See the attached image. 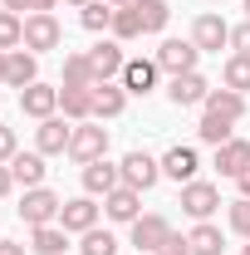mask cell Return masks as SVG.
<instances>
[{
	"label": "cell",
	"instance_id": "34",
	"mask_svg": "<svg viewBox=\"0 0 250 255\" xmlns=\"http://www.w3.org/2000/svg\"><path fill=\"white\" fill-rule=\"evenodd\" d=\"M231 231L250 241V196H241V201H231Z\"/></svg>",
	"mask_w": 250,
	"mask_h": 255
},
{
	"label": "cell",
	"instance_id": "46",
	"mask_svg": "<svg viewBox=\"0 0 250 255\" xmlns=\"http://www.w3.org/2000/svg\"><path fill=\"white\" fill-rule=\"evenodd\" d=\"M246 15H250V0H246Z\"/></svg>",
	"mask_w": 250,
	"mask_h": 255
},
{
	"label": "cell",
	"instance_id": "10",
	"mask_svg": "<svg viewBox=\"0 0 250 255\" xmlns=\"http://www.w3.org/2000/svg\"><path fill=\"white\" fill-rule=\"evenodd\" d=\"M69 137H74V128L64 123L59 113H54V118H44V123L34 128V147H39L44 157H54V152H69Z\"/></svg>",
	"mask_w": 250,
	"mask_h": 255
},
{
	"label": "cell",
	"instance_id": "43",
	"mask_svg": "<svg viewBox=\"0 0 250 255\" xmlns=\"http://www.w3.org/2000/svg\"><path fill=\"white\" fill-rule=\"evenodd\" d=\"M54 5H59V0H34V10H54Z\"/></svg>",
	"mask_w": 250,
	"mask_h": 255
},
{
	"label": "cell",
	"instance_id": "16",
	"mask_svg": "<svg viewBox=\"0 0 250 255\" xmlns=\"http://www.w3.org/2000/svg\"><path fill=\"white\" fill-rule=\"evenodd\" d=\"M89 64H94V74H98V84H103V79H113V74H123V44H118V39H103V44H94V49H89Z\"/></svg>",
	"mask_w": 250,
	"mask_h": 255
},
{
	"label": "cell",
	"instance_id": "8",
	"mask_svg": "<svg viewBox=\"0 0 250 255\" xmlns=\"http://www.w3.org/2000/svg\"><path fill=\"white\" fill-rule=\"evenodd\" d=\"M167 241H172V221H167V216H137V221H132V246H137V251L157 255Z\"/></svg>",
	"mask_w": 250,
	"mask_h": 255
},
{
	"label": "cell",
	"instance_id": "19",
	"mask_svg": "<svg viewBox=\"0 0 250 255\" xmlns=\"http://www.w3.org/2000/svg\"><path fill=\"white\" fill-rule=\"evenodd\" d=\"M216 167H221V177H241V172L250 167V142H246V137L221 142V147H216Z\"/></svg>",
	"mask_w": 250,
	"mask_h": 255
},
{
	"label": "cell",
	"instance_id": "35",
	"mask_svg": "<svg viewBox=\"0 0 250 255\" xmlns=\"http://www.w3.org/2000/svg\"><path fill=\"white\" fill-rule=\"evenodd\" d=\"M15 152H20V142H15V128H5V123H0V162H10Z\"/></svg>",
	"mask_w": 250,
	"mask_h": 255
},
{
	"label": "cell",
	"instance_id": "33",
	"mask_svg": "<svg viewBox=\"0 0 250 255\" xmlns=\"http://www.w3.org/2000/svg\"><path fill=\"white\" fill-rule=\"evenodd\" d=\"M84 255H118V236L113 231H84Z\"/></svg>",
	"mask_w": 250,
	"mask_h": 255
},
{
	"label": "cell",
	"instance_id": "7",
	"mask_svg": "<svg viewBox=\"0 0 250 255\" xmlns=\"http://www.w3.org/2000/svg\"><path fill=\"white\" fill-rule=\"evenodd\" d=\"M118 187H123V167H113L108 157L84 162V191L89 196H108V191H118Z\"/></svg>",
	"mask_w": 250,
	"mask_h": 255
},
{
	"label": "cell",
	"instance_id": "31",
	"mask_svg": "<svg viewBox=\"0 0 250 255\" xmlns=\"http://www.w3.org/2000/svg\"><path fill=\"white\" fill-rule=\"evenodd\" d=\"M226 89H236V94L250 89V54H231L226 59Z\"/></svg>",
	"mask_w": 250,
	"mask_h": 255
},
{
	"label": "cell",
	"instance_id": "27",
	"mask_svg": "<svg viewBox=\"0 0 250 255\" xmlns=\"http://www.w3.org/2000/svg\"><path fill=\"white\" fill-rule=\"evenodd\" d=\"M137 5V15H142V34H162L167 30V20H172V5L167 0H132Z\"/></svg>",
	"mask_w": 250,
	"mask_h": 255
},
{
	"label": "cell",
	"instance_id": "39",
	"mask_svg": "<svg viewBox=\"0 0 250 255\" xmlns=\"http://www.w3.org/2000/svg\"><path fill=\"white\" fill-rule=\"evenodd\" d=\"M0 5H5V10H15V15H20V10H34V0H0Z\"/></svg>",
	"mask_w": 250,
	"mask_h": 255
},
{
	"label": "cell",
	"instance_id": "17",
	"mask_svg": "<svg viewBox=\"0 0 250 255\" xmlns=\"http://www.w3.org/2000/svg\"><path fill=\"white\" fill-rule=\"evenodd\" d=\"M44 172H49V167H44V152H15V157H10V177H15L25 191L44 187Z\"/></svg>",
	"mask_w": 250,
	"mask_h": 255
},
{
	"label": "cell",
	"instance_id": "45",
	"mask_svg": "<svg viewBox=\"0 0 250 255\" xmlns=\"http://www.w3.org/2000/svg\"><path fill=\"white\" fill-rule=\"evenodd\" d=\"M108 5H113V10H118V5H132V0H108Z\"/></svg>",
	"mask_w": 250,
	"mask_h": 255
},
{
	"label": "cell",
	"instance_id": "36",
	"mask_svg": "<svg viewBox=\"0 0 250 255\" xmlns=\"http://www.w3.org/2000/svg\"><path fill=\"white\" fill-rule=\"evenodd\" d=\"M231 44H236V54H250V20L231 30Z\"/></svg>",
	"mask_w": 250,
	"mask_h": 255
},
{
	"label": "cell",
	"instance_id": "4",
	"mask_svg": "<svg viewBox=\"0 0 250 255\" xmlns=\"http://www.w3.org/2000/svg\"><path fill=\"white\" fill-rule=\"evenodd\" d=\"M196 59H201V49L191 39H162L157 44V69H167V74H191Z\"/></svg>",
	"mask_w": 250,
	"mask_h": 255
},
{
	"label": "cell",
	"instance_id": "20",
	"mask_svg": "<svg viewBox=\"0 0 250 255\" xmlns=\"http://www.w3.org/2000/svg\"><path fill=\"white\" fill-rule=\"evenodd\" d=\"M123 103H127V89L123 84H94V118H118L123 113Z\"/></svg>",
	"mask_w": 250,
	"mask_h": 255
},
{
	"label": "cell",
	"instance_id": "44",
	"mask_svg": "<svg viewBox=\"0 0 250 255\" xmlns=\"http://www.w3.org/2000/svg\"><path fill=\"white\" fill-rule=\"evenodd\" d=\"M69 5H79V10H84V5H94V0H69Z\"/></svg>",
	"mask_w": 250,
	"mask_h": 255
},
{
	"label": "cell",
	"instance_id": "29",
	"mask_svg": "<svg viewBox=\"0 0 250 255\" xmlns=\"http://www.w3.org/2000/svg\"><path fill=\"white\" fill-rule=\"evenodd\" d=\"M137 34H142L137 5H118V10H113V39H137Z\"/></svg>",
	"mask_w": 250,
	"mask_h": 255
},
{
	"label": "cell",
	"instance_id": "15",
	"mask_svg": "<svg viewBox=\"0 0 250 255\" xmlns=\"http://www.w3.org/2000/svg\"><path fill=\"white\" fill-rule=\"evenodd\" d=\"M123 89L137 98H147L157 89V59H127L123 64Z\"/></svg>",
	"mask_w": 250,
	"mask_h": 255
},
{
	"label": "cell",
	"instance_id": "18",
	"mask_svg": "<svg viewBox=\"0 0 250 255\" xmlns=\"http://www.w3.org/2000/svg\"><path fill=\"white\" fill-rule=\"evenodd\" d=\"M206 113L236 123V118H246V94H236V89H211V94H206Z\"/></svg>",
	"mask_w": 250,
	"mask_h": 255
},
{
	"label": "cell",
	"instance_id": "6",
	"mask_svg": "<svg viewBox=\"0 0 250 255\" xmlns=\"http://www.w3.org/2000/svg\"><path fill=\"white\" fill-rule=\"evenodd\" d=\"M118 167H123V187H132V191L157 187V177H162V162H157V157H147V152H127Z\"/></svg>",
	"mask_w": 250,
	"mask_h": 255
},
{
	"label": "cell",
	"instance_id": "40",
	"mask_svg": "<svg viewBox=\"0 0 250 255\" xmlns=\"http://www.w3.org/2000/svg\"><path fill=\"white\" fill-rule=\"evenodd\" d=\"M0 255H25V246L20 241H0Z\"/></svg>",
	"mask_w": 250,
	"mask_h": 255
},
{
	"label": "cell",
	"instance_id": "32",
	"mask_svg": "<svg viewBox=\"0 0 250 255\" xmlns=\"http://www.w3.org/2000/svg\"><path fill=\"white\" fill-rule=\"evenodd\" d=\"M196 137H201V142H211V147H221V142H231V123H226V118H211V113H206V118L196 123Z\"/></svg>",
	"mask_w": 250,
	"mask_h": 255
},
{
	"label": "cell",
	"instance_id": "14",
	"mask_svg": "<svg viewBox=\"0 0 250 255\" xmlns=\"http://www.w3.org/2000/svg\"><path fill=\"white\" fill-rule=\"evenodd\" d=\"M59 226L64 231H94L98 226V206H94V196H74V201H64V211H59Z\"/></svg>",
	"mask_w": 250,
	"mask_h": 255
},
{
	"label": "cell",
	"instance_id": "21",
	"mask_svg": "<svg viewBox=\"0 0 250 255\" xmlns=\"http://www.w3.org/2000/svg\"><path fill=\"white\" fill-rule=\"evenodd\" d=\"M59 108L69 123H89L94 118V89H59Z\"/></svg>",
	"mask_w": 250,
	"mask_h": 255
},
{
	"label": "cell",
	"instance_id": "5",
	"mask_svg": "<svg viewBox=\"0 0 250 255\" xmlns=\"http://www.w3.org/2000/svg\"><path fill=\"white\" fill-rule=\"evenodd\" d=\"M191 44H196L201 54H221V49L231 44V25H226L221 15H196V25H191Z\"/></svg>",
	"mask_w": 250,
	"mask_h": 255
},
{
	"label": "cell",
	"instance_id": "2",
	"mask_svg": "<svg viewBox=\"0 0 250 255\" xmlns=\"http://www.w3.org/2000/svg\"><path fill=\"white\" fill-rule=\"evenodd\" d=\"M59 39H64V30H59V20H54L49 10H34V15H25V49H30V54L59 49Z\"/></svg>",
	"mask_w": 250,
	"mask_h": 255
},
{
	"label": "cell",
	"instance_id": "22",
	"mask_svg": "<svg viewBox=\"0 0 250 255\" xmlns=\"http://www.w3.org/2000/svg\"><path fill=\"white\" fill-rule=\"evenodd\" d=\"M137 196L142 191H132V187H118V191H108L103 196V211H108V221H137Z\"/></svg>",
	"mask_w": 250,
	"mask_h": 255
},
{
	"label": "cell",
	"instance_id": "25",
	"mask_svg": "<svg viewBox=\"0 0 250 255\" xmlns=\"http://www.w3.org/2000/svg\"><path fill=\"white\" fill-rule=\"evenodd\" d=\"M98 74L94 64H89V54H64V89H94Z\"/></svg>",
	"mask_w": 250,
	"mask_h": 255
},
{
	"label": "cell",
	"instance_id": "12",
	"mask_svg": "<svg viewBox=\"0 0 250 255\" xmlns=\"http://www.w3.org/2000/svg\"><path fill=\"white\" fill-rule=\"evenodd\" d=\"M20 108L30 113V118H54L59 113V89H49V84H30V89H20Z\"/></svg>",
	"mask_w": 250,
	"mask_h": 255
},
{
	"label": "cell",
	"instance_id": "23",
	"mask_svg": "<svg viewBox=\"0 0 250 255\" xmlns=\"http://www.w3.org/2000/svg\"><path fill=\"white\" fill-rule=\"evenodd\" d=\"M5 84H10V89H30V84H39V64H34V54L10 49V74H5Z\"/></svg>",
	"mask_w": 250,
	"mask_h": 255
},
{
	"label": "cell",
	"instance_id": "28",
	"mask_svg": "<svg viewBox=\"0 0 250 255\" xmlns=\"http://www.w3.org/2000/svg\"><path fill=\"white\" fill-rule=\"evenodd\" d=\"M79 25H84L89 34L113 30V5H108V0H94V5H84V10H79Z\"/></svg>",
	"mask_w": 250,
	"mask_h": 255
},
{
	"label": "cell",
	"instance_id": "13",
	"mask_svg": "<svg viewBox=\"0 0 250 255\" xmlns=\"http://www.w3.org/2000/svg\"><path fill=\"white\" fill-rule=\"evenodd\" d=\"M196 167H201V162H196V147H182V142H177V147H167V157H162V177H172V182L187 187V182H196Z\"/></svg>",
	"mask_w": 250,
	"mask_h": 255
},
{
	"label": "cell",
	"instance_id": "30",
	"mask_svg": "<svg viewBox=\"0 0 250 255\" xmlns=\"http://www.w3.org/2000/svg\"><path fill=\"white\" fill-rule=\"evenodd\" d=\"M25 44V20L15 15V10H0V49L10 54V49H20Z\"/></svg>",
	"mask_w": 250,
	"mask_h": 255
},
{
	"label": "cell",
	"instance_id": "26",
	"mask_svg": "<svg viewBox=\"0 0 250 255\" xmlns=\"http://www.w3.org/2000/svg\"><path fill=\"white\" fill-rule=\"evenodd\" d=\"M187 246H191V255H221V251H226V241H221V231L211 221H196V226H191Z\"/></svg>",
	"mask_w": 250,
	"mask_h": 255
},
{
	"label": "cell",
	"instance_id": "38",
	"mask_svg": "<svg viewBox=\"0 0 250 255\" xmlns=\"http://www.w3.org/2000/svg\"><path fill=\"white\" fill-rule=\"evenodd\" d=\"M10 187H15V177H10V162H0V196H10Z\"/></svg>",
	"mask_w": 250,
	"mask_h": 255
},
{
	"label": "cell",
	"instance_id": "11",
	"mask_svg": "<svg viewBox=\"0 0 250 255\" xmlns=\"http://www.w3.org/2000/svg\"><path fill=\"white\" fill-rule=\"evenodd\" d=\"M206 94H211V84L191 69V74H172V89H167V98L177 103V108H191V103H206Z\"/></svg>",
	"mask_w": 250,
	"mask_h": 255
},
{
	"label": "cell",
	"instance_id": "24",
	"mask_svg": "<svg viewBox=\"0 0 250 255\" xmlns=\"http://www.w3.org/2000/svg\"><path fill=\"white\" fill-rule=\"evenodd\" d=\"M30 251L34 255H64L69 251V231H64V226H34Z\"/></svg>",
	"mask_w": 250,
	"mask_h": 255
},
{
	"label": "cell",
	"instance_id": "47",
	"mask_svg": "<svg viewBox=\"0 0 250 255\" xmlns=\"http://www.w3.org/2000/svg\"><path fill=\"white\" fill-rule=\"evenodd\" d=\"M241 255H250V246H246V251H241Z\"/></svg>",
	"mask_w": 250,
	"mask_h": 255
},
{
	"label": "cell",
	"instance_id": "1",
	"mask_svg": "<svg viewBox=\"0 0 250 255\" xmlns=\"http://www.w3.org/2000/svg\"><path fill=\"white\" fill-rule=\"evenodd\" d=\"M15 211H20V221H25V226H54V221H59V211H64V201L49 187H30L25 196H20Z\"/></svg>",
	"mask_w": 250,
	"mask_h": 255
},
{
	"label": "cell",
	"instance_id": "41",
	"mask_svg": "<svg viewBox=\"0 0 250 255\" xmlns=\"http://www.w3.org/2000/svg\"><path fill=\"white\" fill-rule=\"evenodd\" d=\"M236 187H241V196H250V167L241 172V177H236Z\"/></svg>",
	"mask_w": 250,
	"mask_h": 255
},
{
	"label": "cell",
	"instance_id": "3",
	"mask_svg": "<svg viewBox=\"0 0 250 255\" xmlns=\"http://www.w3.org/2000/svg\"><path fill=\"white\" fill-rule=\"evenodd\" d=\"M103 152H108V128H98V123H74L69 157H74V162H98Z\"/></svg>",
	"mask_w": 250,
	"mask_h": 255
},
{
	"label": "cell",
	"instance_id": "37",
	"mask_svg": "<svg viewBox=\"0 0 250 255\" xmlns=\"http://www.w3.org/2000/svg\"><path fill=\"white\" fill-rule=\"evenodd\" d=\"M157 255H191V246H187V236H182V241L172 236V241H167V246H162V251H157Z\"/></svg>",
	"mask_w": 250,
	"mask_h": 255
},
{
	"label": "cell",
	"instance_id": "9",
	"mask_svg": "<svg viewBox=\"0 0 250 255\" xmlns=\"http://www.w3.org/2000/svg\"><path fill=\"white\" fill-rule=\"evenodd\" d=\"M216 206H221V191L211 187V182H187V187H182V211H187V216L206 221Z\"/></svg>",
	"mask_w": 250,
	"mask_h": 255
},
{
	"label": "cell",
	"instance_id": "42",
	"mask_svg": "<svg viewBox=\"0 0 250 255\" xmlns=\"http://www.w3.org/2000/svg\"><path fill=\"white\" fill-rule=\"evenodd\" d=\"M5 74H10V54L0 49V84H5Z\"/></svg>",
	"mask_w": 250,
	"mask_h": 255
}]
</instances>
